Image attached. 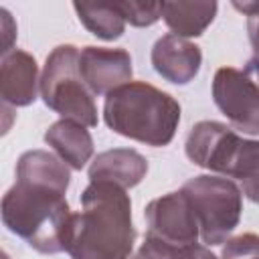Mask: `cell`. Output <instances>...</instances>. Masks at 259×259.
<instances>
[{"label":"cell","mask_w":259,"mask_h":259,"mask_svg":"<svg viewBox=\"0 0 259 259\" xmlns=\"http://www.w3.org/2000/svg\"><path fill=\"white\" fill-rule=\"evenodd\" d=\"M0 16H2V32H4V49H2V57H4V55H8L12 51L10 45H12V38L16 36V24L10 18L6 8H0Z\"/></svg>","instance_id":"cell-21"},{"label":"cell","mask_w":259,"mask_h":259,"mask_svg":"<svg viewBox=\"0 0 259 259\" xmlns=\"http://www.w3.org/2000/svg\"><path fill=\"white\" fill-rule=\"evenodd\" d=\"M144 217L148 223V235L158 237L166 243L184 247L196 243V239L200 237L194 208L182 188L150 200Z\"/></svg>","instance_id":"cell-8"},{"label":"cell","mask_w":259,"mask_h":259,"mask_svg":"<svg viewBox=\"0 0 259 259\" xmlns=\"http://www.w3.org/2000/svg\"><path fill=\"white\" fill-rule=\"evenodd\" d=\"M221 259H259V235L243 233L223 245Z\"/></svg>","instance_id":"cell-18"},{"label":"cell","mask_w":259,"mask_h":259,"mask_svg":"<svg viewBox=\"0 0 259 259\" xmlns=\"http://www.w3.org/2000/svg\"><path fill=\"white\" fill-rule=\"evenodd\" d=\"M148 160L132 148H113L97 154L89 166L91 182H109L121 188H132L144 180Z\"/></svg>","instance_id":"cell-12"},{"label":"cell","mask_w":259,"mask_h":259,"mask_svg":"<svg viewBox=\"0 0 259 259\" xmlns=\"http://www.w3.org/2000/svg\"><path fill=\"white\" fill-rule=\"evenodd\" d=\"M79 73L93 95H109L132 81V57L125 49L85 47L79 53Z\"/></svg>","instance_id":"cell-9"},{"label":"cell","mask_w":259,"mask_h":259,"mask_svg":"<svg viewBox=\"0 0 259 259\" xmlns=\"http://www.w3.org/2000/svg\"><path fill=\"white\" fill-rule=\"evenodd\" d=\"M212 99L235 130L259 136V85L245 71L221 67L212 79Z\"/></svg>","instance_id":"cell-7"},{"label":"cell","mask_w":259,"mask_h":259,"mask_svg":"<svg viewBox=\"0 0 259 259\" xmlns=\"http://www.w3.org/2000/svg\"><path fill=\"white\" fill-rule=\"evenodd\" d=\"M217 2H162V18L178 36H200L214 20Z\"/></svg>","instance_id":"cell-15"},{"label":"cell","mask_w":259,"mask_h":259,"mask_svg":"<svg viewBox=\"0 0 259 259\" xmlns=\"http://www.w3.org/2000/svg\"><path fill=\"white\" fill-rule=\"evenodd\" d=\"M79 49L59 45L47 57L40 73V97L47 107L63 119H73L85 127L97 125V105L93 93L79 73Z\"/></svg>","instance_id":"cell-5"},{"label":"cell","mask_w":259,"mask_h":259,"mask_svg":"<svg viewBox=\"0 0 259 259\" xmlns=\"http://www.w3.org/2000/svg\"><path fill=\"white\" fill-rule=\"evenodd\" d=\"M79 22L97 38L115 40L125 30V20L113 6V2H73Z\"/></svg>","instance_id":"cell-16"},{"label":"cell","mask_w":259,"mask_h":259,"mask_svg":"<svg viewBox=\"0 0 259 259\" xmlns=\"http://www.w3.org/2000/svg\"><path fill=\"white\" fill-rule=\"evenodd\" d=\"M178 259H217V257H214L212 251L206 249L204 245L192 243V245H184V247H180V251H178Z\"/></svg>","instance_id":"cell-22"},{"label":"cell","mask_w":259,"mask_h":259,"mask_svg":"<svg viewBox=\"0 0 259 259\" xmlns=\"http://www.w3.org/2000/svg\"><path fill=\"white\" fill-rule=\"evenodd\" d=\"M45 142L73 170H81L93 156V138L85 125L73 119H59L45 132Z\"/></svg>","instance_id":"cell-13"},{"label":"cell","mask_w":259,"mask_h":259,"mask_svg":"<svg viewBox=\"0 0 259 259\" xmlns=\"http://www.w3.org/2000/svg\"><path fill=\"white\" fill-rule=\"evenodd\" d=\"M243 71H245V73H247V75H249V77L259 85V59H255V57H253L251 61H247V65H245V69H243Z\"/></svg>","instance_id":"cell-23"},{"label":"cell","mask_w":259,"mask_h":259,"mask_svg":"<svg viewBox=\"0 0 259 259\" xmlns=\"http://www.w3.org/2000/svg\"><path fill=\"white\" fill-rule=\"evenodd\" d=\"M233 6L247 16V32L255 59H259V2H233Z\"/></svg>","instance_id":"cell-20"},{"label":"cell","mask_w":259,"mask_h":259,"mask_svg":"<svg viewBox=\"0 0 259 259\" xmlns=\"http://www.w3.org/2000/svg\"><path fill=\"white\" fill-rule=\"evenodd\" d=\"M182 192L194 208L200 239L206 245H221L239 225L243 192L231 178L200 174L190 178L182 186Z\"/></svg>","instance_id":"cell-6"},{"label":"cell","mask_w":259,"mask_h":259,"mask_svg":"<svg viewBox=\"0 0 259 259\" xmlns=\"http://www.w3.org/2000/svg\"><path fill=\"white\" fill-rule=\"evenodd\" d=\"M178 251H180L178 245L148 235L132 259H178Z\"/></svg>","instance_id":"cell-19"},{"label":"cell","mask_w":259,"mask_h":259,"mask_svg":"<svg viewBox=\"0 0 259 259\" xmlns=\"http://www.w3.org/2000/svg\"><path fill=\"white\" fill-rule=\"evenodd\" d=\"M40 91L38 65L34 57L26 51L12 49L2 57L0 65V95L6 105L24 107L36 99Z\"/></svg>","instance_id":"cell-11"},{"label":"cell","mask_w":259,"mask_h":259,"mask_svg":"<svg viewBox=\"0 0 259 259\" xmlns=\"http://www.w3.org/2000/svg\"><path fill=\"white\" fill-rule=\"evenodd\" d=\"M103 119L109 130L123 138L162 148L176 134L180 103L146 81H130L105 97Z\"/></svg>","instance_id":"cell-3"},{"label":"cell","mask_w":259,"mask_h":259,"mask_svg":"<svg viewBox=\"0 0 259 259\" xmlns=\"http://www.w3.org/2000/svg\"><path fill=\"white\" fill-rule=\"evenodd\" d=\"M113 6L132 26H152L162 18V2L125 0V2H113Z\"/></svg>","instance_id":"cell-17"},{"label":"cell","mask_w":259,"mask_h":259,"mask_svg":"<svg viewBox=\"0 0 259 259\" xmlns=\"http://www.w3.org/2000/svg\"><path fill=\"white\" fill-rule=\"evenodd\" d=\"M186 156L192 164L235 178L241 192L259 204V142L239 138L221 121H198L186 138Z\"/></svg>","instance_id":"cell-4"},{"label":"cell","mask_w":259,"mask_h":259,"mask_svg":"<svg viewBox=\"0 0 259 259\" xmlns=\"http://www.w3.org/2000/svg\"><path fill=\"white\" fill-rule=\"evenodd\" d=\"M65 194L55 186L16 180L2 196V223L38 253L69 251L75 212Z\"/></svg>","instance_id":"cell-2"},{"label":"cell","mask_w":259,"mask_h":259,"mask_svg":"<svg viewBox=\"0 0 259 259\" xmlns=\"http://www.w3.org/2000/svg\"><path fill=\"white\" fill-rule=\"evenodd\" d=\"M136 231L125 188L89 182L81 194V212L73 219L71 259H132Z\"/></svg>","instance_id":"cell-1"},{"label":"cell","mask_w":259,"mask_h":259,"mask_svg":"<svg viewBox=\"0 0 259 259\" xmlns=\"http://www.w3.org/2000/svg\"><path fill=\"white\" fill-rule=\"evenodd\" d=\"M16 180L36 182L67 190L71 172L69 166L59 156L47 150H28L16 162Z\"/></svg>","instance_id":"cell-14"},{"label":"cell","mask_w":259,"mask_h":259,"mask_svg":"<svg viewBox=\"0 0 259 259\" xmlns=\"http://www.w3.org/2000/svg\"><path fill=\"white\" fill-rule=\"evenodd\" d=\"M150 57L156 73L174 85L190 83L202 65L200 47L174 32L160 36L154 42Z\"/></svg>","instance_id":"cell-10"}]
</instances>
